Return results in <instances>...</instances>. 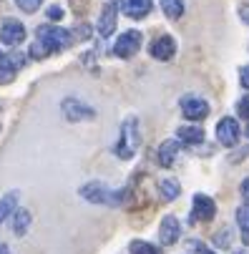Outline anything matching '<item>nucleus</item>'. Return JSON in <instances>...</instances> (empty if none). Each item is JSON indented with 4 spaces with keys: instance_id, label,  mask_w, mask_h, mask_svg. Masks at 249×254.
Returning <instances> with one entry per match:
<instances>
[{
    "instance_id": "1",
    "label": "nucleus",
    "mask_w": 249,
    "mask_h": 254,
    "mask_svg": "<svg viewBox=\"0 0 249 254\" xmlns=\"http://www.w3.org/2000/svg\"><path fill=\"white\" fill-rule=\"evenodd\" d=\"M138 146H141V131H138V121L131 116L121 126V136H119V143H116V156L131 159L138 151Z\"/></svg>"
},
{
    "instance_id": "2",
    "label": "nucleus",
    "mask_w": 249,
    "mask_h": 254,
    "mask_svg": "<svg viewBox=\"0 0 249 254\" xmlns=\"http://www.w3.org/2000/svg\"><path fill=\"white\" fill-rule=\"evenodd\" d=\"M35 41H38L46 48V53L51 56V53H58V51H63V48L70 46V33L63 30V28L46 25V28H38V38H35Z\"/></svg>"
},
{
    "instance_id": "3",
    "label": "nucleus",
    "mask_w": 249,
    "mask_h": 254,
    "mask_svg": "<svg viewBox=\"0 0 249 254\" xmlns=\"http://www.w3.org/2000/svg\"><path fill=\"white\" fill-rule=\"evenodd\" d=\"M81 196L91 204H119L124 199L121 191H111L106 184H101V181H91V184H86L81 189Z\"/></svg>"
},
{
    "instance_id": "4",
    "label": "nucleus",
    "mask_w": 249,
    "mask_h": 254,
    "mask_svg": "<svg viewBox=\"0 0 249 254\" xmlns=\"http://www.w3.org/2000/svg\"><path fill=\"white\" fill-rule=\"evenodd\" d=\"M141 33L138 30H126V33H121V38L116 41V46H114V53L119 56V58H131L133 53H138V48H141Z\"/></svg>"
},
{
    "instance_id": "5",
    "label": "nucleus",
    "mask_w": 249,
    "mask_h": 254,
    "mask_svg": "<svg viewBox=\"0 0 249 254\" xmlns=\"http://www.w3.org/2000/svg\"><path fill=\"white\" fill-rule=\"evenodd\" d=\"M191 214H194V216H191L194 222H211V219H214V214H217L214 199H209L206 194H196V196H194Z\"/></svg>"
},
{
    "instance_id": "6",
    "label": "nucleus",
    "mask_w": 249,
    "mask_h": 254,
    "mask_svg": "<svg viewBox=\"0 0 249 254\" xmlns=\"http://www.w3.org/2000/svg\"><path fill=\"white\" fill-rule=\"evenodd\" d=\"M182 114L189 119V121H201L209 116V103L204 98H196V96H187L182 98Z\"/></svg>"
},
{
    "instance_id": "7",
    "label": "nucleus",
    "mask_w": 249,
    "mask_h": 254,
    "mask_svg": "<svg viewBox=\"0 0 249 254\" xmlns=\"http://www.w3.org/2000/svg\"><path fill=\"white\" fill-rule=\"evenodd\" d=\"M179 234H182L179 219H176V216H171V214L164 216L161 224H159V242H161L164 247H171V244L179 242Z\"/></svg>"
},
{
    "instance_id": "8",
    "label": "nucleus",
    "mask_w": 249,
    "mask_h": 254,
    "mask_svg": "<svg viewBox=\"0 0 249 254\" xmlns=\"http://www.w3.org/2000/svg\"><path fill=\"white\" fill-rule=\"evenodd\" d=\"M63 114L70 121H88V119L96 116V111H93L91 106H86V103H81L76 98H65L63 101Z\"/></svg>"
},
{
    "instance_id": "9",
    "label": "nucleus",
    "mask_w": 249,
    "mask_h": 254,
    "mask_svg": "<svg viewBox=\"0 0 249 254\" xmlns=\"http://www.w3.org/2000/svg\"><path fill=\"white\" fill-rule=\"evenodd\" d=\"M23 38H25L23 23H18V20H5L3 25H0V43L18 46V43H23Z\"/></svg>"
},
{
    "instance_id": "10",
    "label": "nucleus",
    "mask_w": 249,
    "mask_h": 254,
    "mask_svg": "<svg viewBox=\"0 0 249 254\" xmlns=\"http://www.w3.org/2000/svg\"><path fill=\"white\" fill-rule=\"evenodd\" d=\"M217 138L222 146H234L239 141V124L234 119H222L217 124Z\"/></svg>"
},
{
    "instance_id": "11",
    "label": "nucleus",
    "mask_w": 249,
    "mask_h": 254,
    "mask_svg": "<svg viewBox=\"0 0 249 254\" xmlns=\"http://www.w3.org/2000/svg\"><path fill=\"white\" fill-rule=\"evenodd\" d=\"M174 53H176V43H174L171 35H159V38L151 43V56L156 61H171Z\"/></svg>"
},
{
    "instance_id": "12",
    "label": "nucleus",
    "mask_w": 249,
    "mask_h": 254,
    "mask_svg": "<svg viewBox=\"0 0 249 254\" xmlns=\"http://www.w3.org/2000/svg\"><path fill=\"white\" fill-rule=\"evenodd\" d=\"M116 10H119L116 3H109V5L103 8V13L98 18V33H101V38L114 35V30H116Z\"/></svg>"
},
{
    "instance_id": "13",
    "label": "nucleus",
    "mask_w": 249,
    "mask_h": 254,
    "mask_svg": "<svg viewBox=\"0 0 249 254\" xmlns=\"http://www.w3.org/2000/svg\"><path fill=\"white\" fill-rule=\"evenodd\" d=\"M121 10L128 18L138 20V18H144L151 10V0H121Z\"/></svg>"
},
{
    "instance_id": "14",
    "label": "nucleus",
    "mask_w": 249,
    "mask_h": 254,
    "mask_svg": "<svg viewBox=\"0 0 249 254\" xmlns=\"http://www.w3.org/2000/svg\"><path fill=\"white\" fill-rule=\"evenodd\" d=\"M179 154V141H164L159 146V164L161 166H171Z\"/></svg>"
},
{
    "instance_id": "15",
    "label": "nucleus",
    "mask_w": 249,
    "mask_h": 254,
    "mask_svg": "<svg viewBox=\"0 0 249 254\" xmlns=\"http://www.w3.org/2000/svg\"><path fill=\"white\" fill-rule=\"evenodd\" d=\"M15 206H18V191H10L0 199V224H3L10 214H15Z\"/></svg>"
},
{
    "instance_id": "16",
    "label": "nucleus",
    "mask_w": 249,
    "mask_h": 254,
    "mask_svg": "<svg viewBox=\"0 0 249 254\" xmlns=\"http://www.w3.org/2000/svg\"><path fill=\"white\" fill-rule=\"evenodd\" d=\"M161 10L166 13V18L179 20L184 15V0H161Z\"/></svg>"
},
{
    "instance_id": "17",
    "label": "nucleus",
    "mask_w": 249,
    "mask_h": 254,
    "mask_svg": "<svg viewBox=\"0 0 249 254\" xmlns=\"http://www.w3.org/2000/svg\"><path fill=\"white\" fill-rule=\"evenodd\" d=\"M179 141H184V143H201L204 141V131L201 128H196V126H182L179 128Z\"/></svg>"
},
{
    "instance_id": "18",
    "label": "nucleus",
    "mask_w": 249,
    "mask_h": 254,
    "mask_svg": "<svg viewBox=\"0 0 249 254\" xmlns=\"http://www.w3.org/2000/svg\"><path fill=\"white\" fill-rule=\"evenodd\" d=\"M15 70L18 68L10 63L8 53H0V83H10L15 78Z\"/></svg>"
},
{
    "instance_id": "19",
    "label": "nucleus",
    "mask_w": 249,
    "mask_h": 254,
    "mask_svg": "<svg viewBox=\"0 0 249 254\" xmlns=\"http://www.w3.org/2000/svg\"><path fill=\"white\" fill-rule=\"evenodd\" d=\"M159 191H161V199L164 201H174L176 196H179V181H174V179H166V181H161V187H159Z\"/></svg>"
},
{
    "instance_id": "20",
    "label": "nucleus",
    "mask_w": 249,
    "mask_h": 254,
    "mask_svg": "<svg viewBox=\"0 0 249 254\" xmlns=\"http://www.w3.org/2000/svg\"><path fill=\"white\" fill-rule=\"evenodd\" d=\"M28 227H30V211H25V209L15 211V222H13L15 234H18V237H20V234H25V232H28Z\"/></svg>"
},
{
    "instance_id": "21",
    "label": "nucleus",
    "mask_w": 249,
    "mask_h": 254,
    "mask_svg": "<svg viewBox=\"0 0 249 254\" xmlns=\"http://www.w3.org/2000/svg\"><path fill=\"white\" fill-rule=\"evenodd\" d=\"M131 254H161L154 244H149V242H131Z\"/></svg>"
},
{
    "instance_id": "22",
    "label": "nucleus",
    "mask_w": 249,
    "mask_h": 254,
    "mask_svg": "<svg viewBox=\"0 0 249 254\" xmlns=\"http://www.w3.org/2000/svg\"><path fill=\"white\" fill-rule=\"evenodd\" d=\"M237 222H239L242 232H249V201H247L244 206H239V211H237Z\"/></svg>"
},
{
    "instance_id": "23",
    "label": "nucleus",
    "mask_w": 249,
    "mask_h": 254,
    "mask_svg": "<svg viewBox=\"0 0 249 254\" xmlns=\"http://www.w3.org/2000/svg\"><path fill=\"white\" fill-rule=\"evenodd\" d=\"M41 3H43V0H15V5L20 10H25V13H35L41 8Z\"/></svg>"
},
{
    "instance_id": "24",
    "label": "nucleus",
    "mask_w": 249,
    "mask_h": 254,
    "mask_svg": "<svg viewBox=\"0 0 249 254\" xmlns=\"http://www.w3.org/2000/svg\"><path fill=\"white\" fill-rule=\"evenodd\" d=\"M237 114H239L242 119H249V96H244V98L237 103Z\"/></svg>"
},
{
    "instance_id": "25",
    "label": "nucleus",
    "mask_w": 249,
    "mask_h": 254,
    "mask_svg": "<svg viewBox=\"0 0 249 254\" xmlns=\"http://www.w3.org/2000/svg\"><path fill=\"white\" fill-rule=\"evenodd\" d=\"M48 18H51V20H61V18H63V8L51 5V8H48Z\"/></svg>"
},
{
    "instance_id": "26",
    "label": "nucleus",
    "mask_w": 249,
    "mask_h": 254,
    "mask_svg": "<svg viewBox=\"0 0 249 254\" xmlns=\"http://www.w3.org/2000/svg\"><path fill=\"white\" fill-rule=\"evenodd\" d=\"M227 234H229V229H222V232L214 237V242H217L219 247H227V244H229V237H227Z\"/></svg>"
},
{
    "instance_id": "27",
    "label": "nucleus",
    "mask_w": 249,
    "mask_h": 254,
    "mask_svg": "<svg viewBox=\"0 0 249 254\" xmlns=\"http://www.w3.org/2000/svg\"><path fill=\"white\" fill-rule=\"evenodd\" d=\"M239 81H242V86H244V88H249V65H244V68H242Z\"/></svg>"
},
{
    "instance_id": "28",
    "label": "nucleus",
    "mask_w": 249,
    "mask_h": 254,
    "mask_svg": "<svg viewBox=\"0 0 249 254\" xmlns=\"http://www.w3.org/2000/svg\"><path fill=\"white\" fill-rule=\"evenodd\" d=\"M239 15H242V20L249 25V5H242V8H239Z\"/></svg>"
},
{
    "instance_id": "29",
    "label": "nucleus",
    "mask_w": 249,
    "mask_h": 254,
    "mask_svg": "<svg viewBox=\"0 0 249 254\" xmlns=\"http://www.w3.org/2000/svg\"><path fill=\"white\" fill-rule=\"evenodd\" d=\"M242 196H247V199H249V179H244V181H242Z\"/></svg>"
},
{
    "instance_id": "30",
    "label": "nucleus",
    "mask_w": 249,
    "mask_h": 254,
    "mask_svg": "<svg viewBox=\"0 0 249 254\" xmlns=\"http://www.w3.org/2000/svg\"><path fill=\"white\" fill-rule=\"evenodd\" d=\"M196 247H199V254H214L211 249H206V247H201V244H196Z\"/></svg>"
},
{
    "instance_id": "31",
    "label": "nucleus",
    "mask_w": 249,
    "mask_h": 254,
    "mask_svg": "<svg viewBox=\"0 0 249 254\" xmlns=\"http://www.w3.org/2000/svg\"><path fill=\"white\" fill-rule=\"evenodd\" d=\"M0 254H8V247L5 244H0Z\"/></svg>"
},
{
    "instance_id": "32",
    "label": "nucleus",
    "mask_w": 249,
    "mask_h": 254,
    "mask_svg": "<svg viewBox=\"0 0 249 254\" xmlns=\"http://www.w3.org/2000/svg\"><path fill=\"white\" fill-rule=\"evenodd\" d=\"M247 136H249V126H247Z\"/></svg>"
},
{
    "instance_id": "33",
    "label": "nucleus",
    "mask_w": 249,
    "mask_h": 254,
    "mask_svg": "<svg viewBox=\"0 0 249 254\" xmlns=\"http://www.w3.org/2000/svg\"><path fill=\"white\" fill-rule=\"evenodd\" d=\"M237 254H244V252H237Z\"/></svg>"
}]
</instances>
